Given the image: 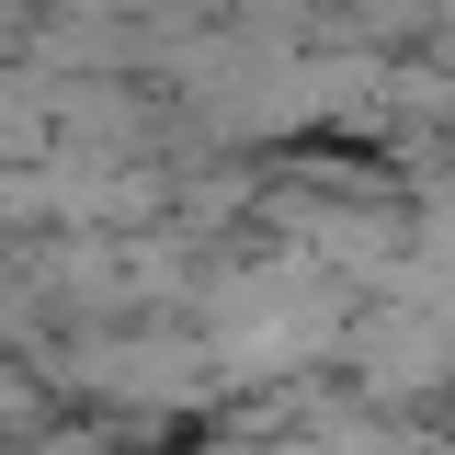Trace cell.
<instances>
[{
    "label": "cell",
    "instance_id": "obj_1",
    "mask_svg": "<svg viewBox=\"0 0 455 455\" xmlns=\"http://www.w3.org/2000/svg\"><path fill=\"white\" fill-rule=\"evenodd\" d=\"M455 364V319L433 331V307H387L376 331H364V376L376 387H421V376H444Z\"/></svg>",
    "mask_w": 455,
    "mask_h": 455
}]
</instances>
